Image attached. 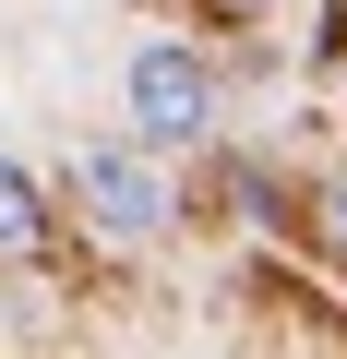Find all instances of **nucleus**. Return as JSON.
<instances>
[{
	"label": "nucleus",
	"instance_id": "1",
	"mask_svg": "<svg viewBox=\"0 0 347 359\" xmlns=\"http://www.w3.org/2000/svg\"><path fill=\"white\" fill-rule=\"evenodd\" d=\"M72 204H84L108 240H156V228H168V168H156V144H96V156H72Z\"/></svg>",
	"mask_w": 347,
	"mask_h": 359
},
{
	"label": "nucleus",
	"instance_id": "3",
	"mask_svg": "<svg viewBox=\"0 0 347 359\" xmlns=\"http://www.w3.org/2000/svg\"><path fill=\"white\" fill-rule=\"evenodd\" d=\"M36 240H48V204H36V180L0 156V252H36Z\"/></svg>",
	"mask_w": 347,
	"mask_h": 359
},
{
	"label": "nucleus",
	"instance_id": "4",
	"mask_svg": "<svg viewBox=\"0 0 347 359\" xmlns=\"http://www.w3.org/2000/svg\"><path fill=\"white\" fill-rule=\"evenodd\" d=\"M323 228H335V240H347V180H335V192H323Z\"/></svg>",
	"mask_w": 347,
	"mask_h": 359
},
{
	"label": "nucleus",
	"instance_id": "2",
	"mask_svg": "<svg viewBox=\"0 0 347 359\" xmlns=\"http://www.w3.org/2000/svg\"><path fill=\"white\" fill-rule=\"evenodd\" d=\"M132 132L168 156V144H204L216 132V72L192 60V48H144L132 60Z\"/></svg>",
	"mask_w": 347,
	"mask_h": 359
}]
</instances>
